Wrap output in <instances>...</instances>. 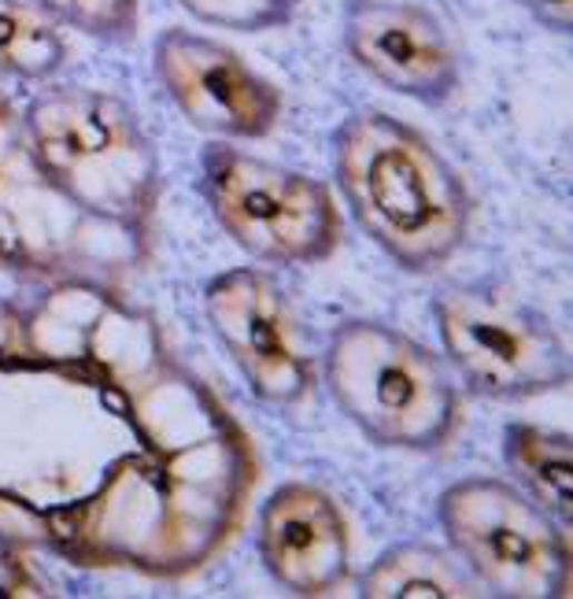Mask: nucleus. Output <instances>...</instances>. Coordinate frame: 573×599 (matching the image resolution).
<instances>
[{
    "label": "nucleus",
    "instance_id": "f257e3e1",
    "mask_svg": "<svg viewBox=\"0 0 573 599\" xmlns=\"http://www.w3.org/2000/svg\"><path fill=\"white\" fill-rule=\"evenodd\" d=\"M334 181L355 226L396 267L433 274L466 245L474 200L426 134L388 111H352L337 130Z\"/></svg>",
    "mask_w": 573,
    "mask_h": 599
},
{
    "label": "nucleus",
    "instance_id": "f03ea898",
    "mask_svg": "<svg viewBox=\"0 0 573 599\" xmlns=\"http://www.w3.org/2000/svg\"><path fill=\"white\" fill-rule=\"evenodd\" d=\"M45 178L126 245L152 248L159 156L134 108L105 89H45L22 111Z\"/></svg>",
    "mask_w": 573,
    "mask_h": 599
},
{
    "label": "nucleus",
    "instance_id": "7ed1b4c3",
    "mask_svg": "<svg viewBox=\"0 0 573 599\" xmlns=\"http://www.w3.org/2000/svg\"><path fill=\"white\" fill-rule=\"evenodd\" d=\"M323 377L337 411L377 448L441 452L463 419L448 363L411 333L374 318H352L334 330Z\"/></svg>",
    "mask_w": 573,
    "mask_h": 599
},
{
    "label": "nucleus",
    "instance_id": "20e7f679",
    "mask_svg": "<svg viewBox=\"0 0 573 599\" xmlns=\"http://www.w3.org/2000/svg\"><path fill=\"white\" fill-rule=\"evenodd\" d=\"M148 256L78 212L45 178L22 115L0 97V271L33 282L115 285Z\"/></svg>",
    "mask_w": 573,
    "mask_h": 599
},
{
    "label": "nucleus",
    "instance_id": "39448f33",
    "mask_svg": "<svg viewBox=\"0 0 573 599\" xmlns=\"http://www.w3.org/2000/svg\"><path fill=\"white\" fill-rule=\"evenodd\" d=\"M200 197L234 245L263 267H315L340 245L334 189L234 141L200 153Z\"/></svg>",
    "mask_w": 573,
    "mask_h": 599
},
{
    "label": "nucleus",
    "instance_id": "423d86ee",
    "mask_svg": "<svg viewBox=\"0 0 573 599\" xmlns=\"http://www.w3.org/2000/svg\"><path fill=\"white\" fill-rule=\"evenodd\" d=\"M437 522L452 556L481 589L507 599H555L570 592L566 529L511 481H455L441 492Z\"/></svg>",
    "mask_w": 573,
    "mask_h": 599
},
{
    "label": "nucleus",
    "instance_id": "0eeeda50",
    "mask_svg": "<svg viewBox=\"0 0 573 599\" xmlns=\"http://www.w3.org/2000/svg\"><path fill=\"white\" fill-rule=\"evenodd\" d=\"M444 363L481 400L518 403L570 385V352L530 304L452 285L433 300Z\"/></svg>",
    "mask_w": 573,
    "mask_h": 599
},
{
    "label": "nucleus",
    "instance_id": "6e6552de",
    "mask_svg": "<svg viewBox=\"0 0 573 599\" xmlns=\"http://www.w3.org/2000/svg\"><path fill=\"white\" fill-rule=\"evenodd\" d=\"M204 318L248 393L270 407H296L315 393V360L281 285L259 267L223 271L204 285Z\"/></svg>",
    "mask_w": 573,
    "mask_h": 599
},
{
    "label": "nucleus",
    "instance_id": "1a4fd4ad",
    "mask_svg": "<svg viewBox=\"0 0 573 599\" xmlns=\"http://www.w3.org/2000/svg\"><path fill=\"white\" fill-rule=\"evenodd\" d=\"M152 75L186 122L219 141H263L281 122V89L240 52L204 33H159Z\"/></svg>",
    "mask_w": 573,
    "mask_h": 599
},
{
    "label": "nucleus",
    "instance_id": "9d476101",
    "mask_svg": "<svg viewBox=\"0 0 573 599\" xmlns=\"http://www.w3.org/2000/svg\"><path fill=\"white\" fill-rule=\"evenodd\" d=\"M340 41L352 63L422 104H444L458 89V56L433 11L407 0H348Z\"/></svg>",
    "mask_w": 573,
    "mask_h": 599
},
{
    "label": "nucleus",
    "instance_id": "9b49d317",
    "mask_svg": "<svg viewBox=\"0 0 573 599\" xmlns=\"http://www.w3.org/2000/svg\"><path fill=\"white\" fill-rule=\"evenodd\" d=\"M259 562L278 589L315 599L352 578V529L340 503L312 481L274 489L259 511Z\"/></svg>",
    "mask_w": 573,
    "mask_h": 599
},
{
    "label": "nucleus",
    "instance_id": "f8f14e48",
    "mask_svg": "<svg viewBox=\"0 0 573 599\" xmlns=\"http://www.w3.org/2000/svg\"><path fill=\"white\" fill-rule=\"evenodd\" d=\"M503 463L511 485L522 489L541 511L570 529L573 518V441L570 433L514 422L503 433Z\"/></svg>",
    "mask_w": 573,
    "mask_h": 599
},
{
    "label": "nucleus",
    "instance_id": "ddd939ff",
    "mask_svg": "<svg viewBox=\"0 0 573 599\" xmlns=\"http://www.w3.org/2000/svg\"><path fill=\"white\" fill-rule=\"evenodd\" d=\"M477 581L452 556V548L429 540H404L377 556L359 578L363 599H466Z\"/></svg>",
    "mask_w": 573,
    "mask_h": 599
},
{
    "label": "nucleus",
    "instance_id": "4468645a",
    "mask_svg": "<svg viewBox=\"0 0 573 599\" xmlns=\"http://www.w3.org/2000/svg\"><path fill=\"white\" fill-rule=\"evenodd\" d=\"M67 45L49 16L27 0H0V75L45 82L63 67Z\"/></svg>",
    "mask_w": 573,
    "mask_h": 599
},
{
    "label": "nucleus",
    "instance_id": "2eb2a0df",
    "mask_svg": "<svg viewBox=\"0 0 573 599\" xmlns=\"http://www.w3.org/2000/svg\"><path fill=\"white\" fill-rule=\"evenodd\" d=\"M27 4H33L52 22H63V27L108 45H130L141 30L137 0H27Z\"/></svg>",
    "mask_w": 573,
    "mask_h": 599
},
{
    "label": "nucleus",
    "instance_id": "dca6fc26",
    "mask_svg": "<svg viewBox=\"0 0 573 599\" xmlns=\"http://www.w3.org/2000/svg\"><path fill=\"white\" fill-rule=\"evenodd\" d=\"M175 4L208 27L237 33L278 30L296 16V0H175Z\"/></svg>",
    "mask_w": 573,
    "mask_h": 599
},
{
    "label": "nucleus",
    "instance_id": "f3484780",
    "mask_svg": "<svg viewBox=\"0 0 573 599\" xmlns=\"http://www.w3.org/2000/svg\"><path fill=\"white\" fill-rule=\"evenodd\" d=\"M533 19H541L547 30L566 33L573 30V0H518Z\"/></svg>",
    "mask_w": 573,
    "mask_h": 599
}]
</instances>
